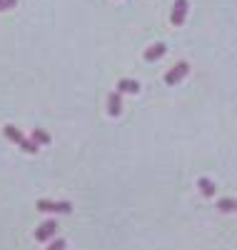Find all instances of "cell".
<instances>
[{
  "label": "cell",
  "instance_id": "1",
  "mask_svg": "<svg viewBox=\"0 0 237 250\" xmlns=\"http://www.w3.org/2000/svg\"><path fill=\"white\" fill-rule=\"evenodd\" d=\"M3 133H5V138H8V140H13L15 145H20V148H23L25 153H30V155H35V153L40 150V145H38V143H33L30 138H25V135H23V130H18L15 125H5Z\"/></svg>",
  "mask_w": 237,
  "mask_h": 250
},
{
  "label": "cell",
  "instance_id": "2",
  "mask_svg": "<svg viewBox=\"0 0 237 250\" xmlns=\"http://www.w3.org/2000/svg\"><path fill=\"white\" fill-rule=\"evenodd\" d=\"M35 208L40 213H53V215H68V213H73V205L68 200H38Z\"/></svg>",
  "mask_w": 237,
  "mask_h": 250
},
{
  "label": "cell",
  "instance_id": "3",
  "mask_svg": "<svg viewBox=\"0 0 237 250\" xmlns=\"http://www.w3.org/2000/svg\"><path fill=\"white\" fill-rule=\"evenodd\" d=\"M187 73H190V62L182 60V62H178L175 68H170V70L165 73V83H167V85H178V83H180Z\"/></svg>",
  "mask_w": 237,
  "mask_h": 250
},
{
  "label": "cell",
  "instance_id": "4",
  "mask_svg": "<svg viewBox=\"0 0 237 250\" xmlns=\"http://www.w3.org/2000/svg\"><path fill=\"white\" fill-rule=\"evenodd\" d=\"M58 233V223L55 220H45V223H40V228L35 230V240L38 243H50Z\"/></svg>",
  "mask_w": 237,
  "mask_h": 250
},
{
  "label": "cell",
  "instance_id": "5",
  "mask_svg": "<svg viewBox=\"0 0 237 250\" xmlns=\"http://www.w3.org/2000/svg\"><path fill=\"white\" fill-rule=\"evenodd\" d=\"M185 18H187V0H175V3H172V13H170V23L182 25Z\"/></svg>",
  "mask_w": 237,
  "mask_h": 250
},
{
  "label": "cell",
  "instance_id": "6",
  "mask_svg": "<svg viewBox=\"0 0 237 250\" xmlns=\"http://www.w3.org/2000/svg\"><path fill=\"white\" fill-rule=\"evenodd\" d=\"M107 113L113 118H118L122 113V93H110V98H107Z\"/></svg>",
  "mask_w": 237,
  "mask_h": 250
},
{
  "label": "cell",
  "instance_id": "7",
  "mask_svg": "<svg viewBox=\"0 0 237 250\" xmlns=\"http://www.w3.org/2000/svg\"><path fill=\"white\" fill-rule=\"evenodd\" d=\"M165 53H167V45H165V43H155V45H150V48L145 50V60H147V62H155V60H160Z\"/></svg>",
  "mask_w": 237,
  "mask_h": 250
},
{
  "label": "cell",
  "instance_id": "8",
  "mask_svg": "<svg viewBox=\"0 0 237 250\" xmlns=\"http://www.w3.org/2000/svg\"><path fill=\"white\" fill-rule=\"evenodd\" d=\"M140 90V83L138 80H130V78H120L118 80V93H138Z\"/></svg>",
  "mask_w": 237,
  "mask_h": 250
},
{
  "label": "cell",
  "instance_id": "9",
  "mask_svg": "<svg viewBox=\"0 0 237 250\" xmlns=\"http://www.w3.org/2000/svg\"><path fill=\"white\" fill-rule=\"evenodd\" d=\"M30 140H33V143H38V145H50V135H48L45 130H42V128H33Z\"/></svg>",
  "mask_w": 237,
  "mask_h": 250
},
{
  "label": "cell",
  "instance_id": "10",
  "mask_svg": "<svg viewBox=\"0 0 237 250\" xmlns=\"http://www.w3.org/2000/svg\"><path fill=\"white\" fill-rule=\"evenodd\" d=\"M198 188H200V193H202L205 198H212V195H215V185H212L210 178H200V180H198Z\"/></svg>",
  "mask_w": 237,
  "mask_h": 250
},
{
  "label": "cell",
  "instance_id": "11",
  "mask_svg": "<svg viewBox=\"0 0 237 250\" xmlns=\"http://www.w3.org/2000/svg\"><path fill=\"white\" fill-rule=\"evenodd\" d=\"M217 208L222 213H235L237 210V200H232V198H222V200H217Z\"/></svg>",
  "mask_w": 237,
  "mask_h": 250
},
{
  "label": "cell",
  "instance_id": "12",
  "mask_svg": "<svg viewBox=\"0 0 237 250\" xmlns=\"http://www.w3.org/2000/svg\"><path fill=\"white\" fill-rule=\"evenodd\" d=\"M65 248H68V243L62 240V238H53V240H50V245H48L45 250H65Z\"/></svg>",
  "mask_w": 237,
  "mask_h": 250
},
{
  "label": "cell",
  "instance_id": "13",
  "mask_svg": "<svg viewBox=\"0 0 237 250\" xmlns=\"http://www.w3.org/2000/svg\"><path fill=\"white\" fill-rule=\"evenodd\" d=\"M15 5H18V0H0V13L10 10V8H15Z\"/></svg>",
  "mask_w": 237,
  "mask_h": 250
},
{
  "label": "cell",
  "instance_id": "14",
  "mask_svg": "<svg viewBox=\"0 0 237 250\" xmlns=\"http://www.w3.org/2000/svg\"><path fill=\"white\" fill-rule=\"evenodd\" d=\"M235 213H237V210H235Z\"/></svg>",
  "mask_w": 237,
  "mask_h": 250
}]
</instances>
